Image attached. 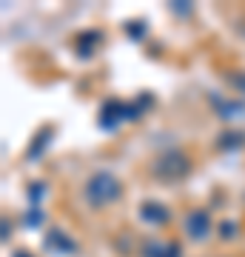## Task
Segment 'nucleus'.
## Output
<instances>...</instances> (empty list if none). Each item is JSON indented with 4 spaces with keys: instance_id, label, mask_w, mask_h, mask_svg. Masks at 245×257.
I'll list each match as a JSON object with an SVG mask.
<instances>
[{
    "instance_id": "nucleus-1",
    "label": "nucleus",
    "mask_w": 245,
    "mask_h": 257,
    "mask_svg": "<svg viewBox=\"0 0 245 257\" xmlns=\"http://www.w3.org/2000/svg\"><path fill=\"white\" fill-rule=\"evenodd\" d=\"M120 194H123V183L111 172H94L83 186V197L91 209H106L114 200H120Z\"/></svg>"
},
{
    "instance_id": "nucleus-2",
    "label": "nucleus",
    "mask_w": 245,
    "mask_h": 257,
    "mask_svg": "<svg viewBox=\"0 0 245 257\" xmlns=\"http://www.w3.org/2000/svg\"><path fill=\"white\" fill-rule=\"evenodd\" d=\"M191 172V163L188 157L182 155V152H165V155H160L151 163V175L157 177V180H165V183H177V180H182V177Z\"/></svg>"
},
{
    "instance_id": "nucleus-3",
    "label": "nucleus",
    "mask_w": 245,
    "mask_h": 257,
    "mask_svg": "<svg viewBox=\"0 0 245 257\" xmlns=\"http://www.w3.org/2000/svg\"><path fill=\"white\" fill-rule=\"evenodd\" d=\"M185 234H188L191 240H205L211 234V214L202 209H194L185 214Z\"/></svg>"
},
{
    "instance_id": "nucleus-4",
    "label": "nucleus",
    "mask_w": 245,
    "mask_h": 257,
    "mask_svg": "<svg viewBox=\"0 0 245 257\" xmlns=\"http://www.w3.org/2000/svg\"><path fill=\"white\" fill-rule=\"evenodd\" d=\"M46 248H52V251H57V254H74V251H77V243H74L66 231L52 229L49 234H46Z\"/></svg>"
},
{
    "instance_id": "nucleus-5",
    "label": "nucleus",
    "mask_w": 245,
    "mask_h": 257,
    "mask_svg": "<svg viewBox=\"0 0 245 257\" xmlns=\"http://www.w3.org/2000/svg\"><path fill=\"white\" fill-rule=\"evenodd\" d=\"M140 217H143L145 223H154V226H160V223L168 220V209H165V206H160V203H145L143 211H140Z\"/></svg>"
},
{
    "instance_id": "nucleus-6",
    "label": "nucleus",
    "mask_w": 245,
    "mask_h": 257,
    "mask_svg": "<svg viewBox=\"0 0 245 257\" xmlns=\"http://www.w3.org/2000/svg\"><path fill=\"white\" fill-rule=\"evenodd\" d=\"M145 257H180V248L174 243H148L145 246Z\"/></svg>"
},
{
    "instance_id": "nucleus-7",
    "label": "nucleus",
    "mask_w": 245,
    "mask_h": 257,
    "mask_svg": "<svg viewBox=\"0 0 245 257\" xmlns=\"http://www.w3.org/2000/svg\"><path fill=\"white\" fill-rule=\"evenodd\" d=\"M214 106L219 109V114H222L225 120H234V117H239V114L245 111L239 103H228V100H219V97H214Z\"/></svg>"
},
{
    "instance_id": "nucleus-8",
    "label": "nucleus",
    "mask_w": 245,
    "mask_h": 257,
    "mask_svg": "<svg viewBox=\"0 0 245 257\" xmlns=\"http://www.w3.org/2000/svg\"><path fill=\"white\" fill-rule=\"evenodd\" d=\"M49 138H52V128L46 126L43 132H40V135L35 138L37 143H32V149H29V155H26V157H37V155H40V152H43V149L49 146Z\"/></svg>"
},
{
    "instance_id": "nucleus-9",
    "label": "nucleus",
    "mask_w": 245,
    "mask_h": 257,
    "mask_svg": "<svg viewBox=\"0 0 245 257\" xmlns=\"http://www.w3.org/2000/svg\"><path fill=\"white\" fill-rule=\"evenodd\" d=\"M242 143V135H225L222 138V146H239Z\"/></svg>"
},
{
    "instance_id": "nucleus-10",
    "label": "nucleus",
    "mask_w": 245,
    "mask_h": 257,
    "mask_svg": "<svg viewBox=\"0 0 245 257\" xmlns=\"http://www.w3.org/2000/svg\"><path fill=\"white\" fill-rule=\"evenodd\" d=\"M231 83H234L236 89L245 94V72H242V74H234V77H231Z\"/></svg>"
},
{
    "instance_id": "nucleus-11",
    "label": "nucleus",
    "mask_w": 245,
    "mask_h": 257,
    "mask_svg": "<svg viewBox=\"0 0 245 257\" xmlns=\"http://www.w3.org/2000/svg\"><path fill=\"white\" fill-rule=\"evenodd\" d=\"M40 220H43V214H40V211H29V214H26V223H29V226H32V223L37 226Z\"/></svg>"
},
{
    "instance_id": "nucleus-12",
    "label": "nucleus",
    "mask_w": 245,
    "mask_h": 257,
    "mask_svg": "<svg viewBox=\"0 0 245 257\" xmlns=\"http://www.w3.org/2000/svg\"><path fill=\"white\" fill-rule=\"evenodd\" d=\"M222 237H234V223H222Z\"/></svg>"
},
{
    "instance_id": "nucleus-13",
    "label": "nucleus",
    "mask_w": 245,
    "mask_h": 257,
    "mask_svg": "<svg viewBox=\"0 0 245 257\" xmlns=\"http://www.w3.org/2000/svg\"><path fill=\"white\" fill-rule=\"evenodd\" d=\"M15 257H29V251H18V254H15Z\"/></svg>"
}]
</instances>
